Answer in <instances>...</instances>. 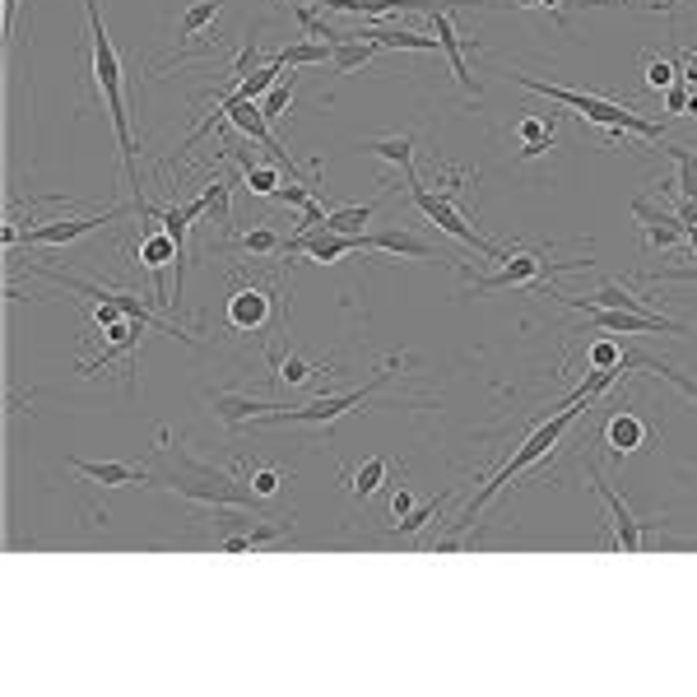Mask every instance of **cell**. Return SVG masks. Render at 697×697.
Returning a JSON list of instances; mask_svg holds the SVG:
<instances>
[{
    "label": "cell",
    "instance_id": "40",
    "mask_svg": "<svg viewBox=\"0 0 697 697\" xmlns=\"http://www.w3.org/2000/svg\"><path fill=\"white\" fill-rule=\"evenodd\" d=\"M438 508H442V498H428V502H424V508H418V512H409V516H400V526H395V530H400V535H414V530H424L428 521L438 516Z\"/></svg>",
    "mask_w": 697,
    "mask_h": 697
},
{
    "label": "cell",
    "instance_id": "35",
    "mask_svg": "<svg viewBox=\"0 0 697 697\" xmlns=\"http://www.w3.org/2000/svg\"><path fill=\"white\" fill-rule=\"evenodd\" d=\"M229 247H237V252H247V256H270V252H284V242H279L270 229H252L242 242H229Z\"/></svg>",
    "mask_w": 697,
    "mask_h": 697
},
{
    "label": "cell",
    "instance_id": "41",
    "mask_svg": "<svg viewBox=\"0 0 697 697\" xmlns=\"http://www.w3.org/2000/svg\"><path fill=\"white\" fill-rule=\"evenodd\" d=\"M647 279H651V284H660V279H665V284H670V279H678V284H697V266H670V270H651Z\"/></svg>",
    "mask_w": 697,
    "mask_h": 697
},
{
    "label": "cell",
    "instance_id": "42",
    "mask_svg": "<svg viewBox=\"0 0 697 697\" xmlns=\"http://www.w3.org/2000/svg\"><path fill=\"white\" fill-rule=\"evenodd\" d=\"M279 484H284V479H279L274 469H256V475H252V488H256V498H270V493H279Z\"/></svg>",
    "mask_w": 697,
    "mask_h": 697
},
{
    "label": "cell",
    "instance_id": "12",
    "mask_svg": "<svg viewBox=\"0 0 697 697\" xmlns=\"http://www.w3.org/2000/svg\"><path fill=\"white\" fill-rule=\"evenodd\" d=\"M284 252H303L311 260H321V266H330V260H340L348 252H363V237H348V233H335V229H298Z\"/></svg>",
    "mask_w": 697,
    "mask_h": 697
},
{
    "label": "cell",
    "instance_id": "37",
    "mask_svg": "<svg viewBox=\"0 0 697 697\" xmlns=\"http://www.w3.org/2000/svg\"><path fill=\"white\" fill-rule=\"evenodd\" d=\"M274 200H279V205H289V209H307L311 200H317V182H298V178H293L289 186H279V191H274Z\"/></svg>",
    "mask_w": 697,
    "mask_h": 697
},
{
    "label": "cell",
    "instance_id": "47",
    "mask_svg": "<svg viewBox=\"0 0 697 697\" xmlns=\"http://www.w3.org/2000/svg\"><path fill=\"white\" fill-rule=\"evenodd\" d=\"M14 14H20V0H5V38L14 33Z\"/></svg>",
    "mask_w": 697,
    "mask_h": 697
},
{
    "label": "cell",
    "instance_id": "38",
    "mask_svg": "<svg viewBox=\"0 0 697 697\" xmlns=\"http://www.w3.org/2000/svg\"><path fill=\"white\" fill-rule=\"evenodd\" d=\"M627 354H623V344H614V340H596L586 348V368H619Z\"/></svg>",
    "mask_w": 697,
    "mask_h": 697
},
{
    "label": "cell",
    "instance_id": "7",
    "mask_svg": "<svg viewBox=\"0 0 697 697\" xmlns=\"http://www.w3.org/2000/svg\"><path fill=\"white\" fill-rule=\"evenodd\" d=\"M409 200H414L418 215L438 223L447 237H456V242H465V247H475L479 256H488V260H508V256H512L508 247H498V242H488V237H479L475 229H469L465 215H461L456 205H451V196H438V191H428L424 182H414V186H409Z\"/></svg>",
    "mask_w": 697,
    "mask_h": 697
},
{
    "label": "cell",
    "instance_id": "45",
    "mask_svg": "<svg viewBox=\"0 0 697 697\" xmlns=\"http://www.w3.org/2000/svg\"><path fill=\"white\" fill-rule=\"evenodd\" d=\"M674 215L684 219V223H697V200H693V196H684V200H674Z\"/></svg>",
    "mask_w": 697,
    "mask_h": 697
},
{
    "label": "cell",
    "instance_id": "18",
    "mask_svg": "<svg viewBox=\"0 0 697 697\" xmlns=\"http://www.w3.org/2000/svg\"><path fill=\"white\" fill-rule=\"evenodd\" d=\"M65 465L75 469L80 479L102 484V488H117V484H149V479H154L145 465H121V461H80V456H70Z\"/></svg>",
    "mask_w": 697,
    "mask_h": 697
},
{
    "label": "cell",
    "instance_id": "6",
    "mask_svg": "<svg viewBox=\"0 0 697 697\" xmlns=\"http://www.w3.org/2000/svg\"><path fill=\"white\" fill-rule=\"evenodd\" d=\"M186 469L191 475H172L163 479L172 493H182V498H191V502H205V508H256V488L247 484V488H237L229 475H219V469H209V465H196V461H186Z\"/></svg>",
    "mask_w": 697,
    "mask_h": 697
},
{
    "label": "cell",
    "instance_id": "3",
    "mask_svg": "<svg viewBox=\"0 0 697 697\" xmlns=\"http://www.w3.org/2000/svg\"><path fill=\"white\" fill-rule=\"evenodd\" d=\"M590 405H563V409H558L553 418H545V424H539L535 432H530V438L526 442H521L516 451H512V456H508V465H502L498 469V475L493 479H488L484 488H479V493H475V502H469V508H465V516H461V526H475V516L488 508V502H493L498 493H502V488H508L516 475H521V469H530L535 461H545L549 456V451L558 447V438H563V432L572 428V424H577V418L586 414Z\"/></svg>",
    "mask_w": 697,
    "mask_h": 697
},
{
    "label": "cell",
    "instance_id": "33",
    "mask_svg": "<svg viewBox=\"0 0 697 697\" xmlns=\"http://www.w3.org/2000/svg\"><path fill=\"white\" fill-rule=\"evenodd\" d=\"M293 84H298V70H289V75L279 80L274 89L266 94V102H260V117H266V121H274V117H289V108H293Z\"/></svg>",
    "mask_w": 697,
    "mask_h": 697
},
{
    "label": "cell",
    "instance_id": "1",
    "mask_svg": "<svg viewBox=\"0 0 697 697\" xmlns=\"http://www.w3.org/2000/svg\"><path fill=\"white\" fill-rule=\"evenodd\" d=\"M84 14H89V38H94V80L102 98H108V112H112V131H117V149H121V172H126V191H131V205L139 219H149V200L139 191V168H135V131H131V108H126V75H121V57L108 38V24H102V10L98 0H84Z\"/></svg>",
    "mask_w": 697,
    "mask_h": 697
},
{
    "label": "cell",
    "instance_id": "26",
    "mask_svg": "<svg viewBox=\"0 0 697 697\" xmlns=\"http://www.w3.org/2000/svg\"><path fill=\"white\" fill-rule=\"evenodd\" d=\"M516 135H521V159H539L553 145V117H521Z\"/></svg>",
    "mask_w": 697,
    "mask_h": 697
},
{
    "label": "cell",
    "instance_id": "36",
    "mask_svg": "<svg viewBox=\"0 0 697 697\" xmlns=\"http://www.w3.org/2000/svg\"><path fill=\"white\" fill-rule=\"evenodd\" d=\"M670 154H674V163H678V191L697 200V154L684 149V145H674Z\"/></svg>",
    "mask_w": 697,
    "mask_h": 697
},
{
    "label": "cell",
    "instance_id": "32",
    "mask_svg": "<svg viewBox=\"0 0 697 697\" xmlns=\"http://www.w3.org/2000/svg\"><path fill=\"white\" fill-rule=\"evenodd\" d=\"M242 182H247L252 196L260 200H274V191L284 186L279 182V163H252V168H242Z\"/></svg>",
    "mask_w": 697,
    "mask_h": 697
},
{
    "label": "cell",
    "instance_id": "43",
    "mask_svg": "<svg viewBox=\"0 0 697 697\" xmlns=\"http://www.w3.org/2000/svg\"><path fill=\"white\" fill-rule=\"evenodd\" d=\"M688 98H693V94L684 89V84H670V89H665V108H670V112H688Z\"/></svg>",
    "mask_w": 697,
    "mask_h": 697
},
{
    "label": "cell",
    "instance_id": "4",
    "mask_svg": "<svg viewBox=\"0 0 697 697\" xmlns=\"http://www.w3.org/2000/svg\"><path fill=\"white\" fill-rule=\"evenodd\" d=\"M395 368H405V358H391L387 368H381L372 381H363V387H354V391H340V395H317L311 405H303V409H293V405H284L279 414H266V424H274V428H289V424H307V428H330L335 418H344L348 409H358V405H368V400L387 387V381L395 377Z\"/></svg>",
    "mask_w": 697,
    "mask_h": 697
},
{
    "label": "cell",
    "instance_id": "49",
    "mask_svg": "<svg viewBox=\"0 0 697 697\" xmlns=\"http://www.w3.org/2000/svg\"><path fill=\"white\" fill-rule=\"evenodd\" d=\"M512 5H521V10H530V5H553V0H512Z\"/></svg>",
    "mask_w": 697,
    "mask_h": 697
},
{
    "label": "cell",
    "instance_id": "21",
    "mask_svg": "<svg viewBox=\"0 0 697 697\" xmlns=\"http://www.w3.org/2000/svg\"><path fill=\"white\" fill-rule=\"evenodd\" d=\"M647 442H651V428L641 424L633 409H623V414H614L604 424V447L614 451V456H633V451H641Z\"/></svg>",
    "mask_w": 697,
    "mask_h": 697
},
{
    "label": "cell",
    "instance_id": "28",
    "mask_svg": "<svg viewBox=\"0 0 697 697\" xmlns=\"http://www.w3.org/2000/svg\"><path fill=\"white\" fill-rule=\"evenodd\" d=\"M219 10H223V0H191V5L182 10V20H178V42L200 38V33L219 20Z\"/></svg>",
    "mask_w": 697,
    "mask_h": 697
},
{
    "label": "cell",
    "instance_id": "27",
    "mask_svg": "<svg viewBox=\"0 0 697 697\" xmlns=\"http://www.w3.org/2000/svg\"><path fill=\"white\" fill-rule=\"evenodd\" d=\"M627 368H651L656 377H665V381H674L678 391H684L693 405H697V381L688 377V372H678L674 363H665V358H651V354H641V348H627Z\"/></svg>",
    "mask_w": 697,
    "mask_h": 697
},
{
    "label": "cell",
    "instance_id": "39",
    "mask_svg": "<svg viewBox=\"0 0 697 697\" xmlns=\"http://www.w3.org/2000/svg\"><path fill=\"white\" fill-rule=\"evenodd\" d=\"M678 75H674V61H665V57H647V89H670Z\"/></svg>",
    "mask_w": 697,
    "mask_h": 697
},
{
    "label": "cell",
    "instance_id": "17",
    "mask_svg": "<svg viewBox=\"0 0 697 697\" xmlns=\"http://www.w3.org/2000/svg\"><path fill=\"white\" fill-rule=\"evenodd\" d=\"M326 14H358L363 24L368 20H387V14H400V10H432V0H307Z\"/></svg>",
    "mask_w": 697,
    "mask_h": 697
},
{
    "label": "cell",
    "instance_id": "48",
    "mask_svg": "<svg viewBox=\"0 0 697 697\" xmlns=\"http://www.w3.org/2000/svg\"><path fill=\"white\" fill-rule=\"evenodd\" d=\"M391 512H395V516H409V493H395V502H391Z\"/></svg>",
    "mask_w": 697,
    "mask_h": 697
},
{
    "label": "cell",
    "instance_id": "34",
    "mask_svg": "<svg viewBox=\"0 0 697 697\" xmlns=\"http://www.w3.org/2000/svg\"><path fill=\"white\" fill-rule=\"evenodd\" d=\"M381 479H387V461L372 456V461H363L354 469V484H348V488H354V498H372L377 488H381Z\"/></svg>",
    "mask_w": 697,
    "mask_h": 697
},
{
    "label": "cell",
    "instance_id": "14",
    "mask_svg": "<svg viewBox=\"0 0 697 697\" xmlns=\"http://www.w3.org/2000/svg\"><path fill=\"white\" fill-rule=\"evenodd\" d=\"M633 215H637V223H641V233H647L651 247H678V242H688V223L665 205L633 200Z\"/></svg>",
    "mask_w": 697,
    "mask_h": 697
},
{
    "label": "cell",
    "instance_id": "5",
    "mask_svg": "<svg viewBox=\"0 0 697 697\" xmlns=\"http://www.w3.org/2000/svg\"><path fill=\"white\" fill-rule=\"evenodd\" d=\"M590 260H549L545 252H521L508 256L493 274H465L469 289H549L553 274L563 270H586Z\"/></svg>",
    "mask_w": 697,
    "mask_h": 697
},
{
    "label": "cell",
    "instance_id": "9",
    "mask_svg": "<svg viewBox=\"0 0 697 697\" xmlns=\"http://www.w3.org/2000/svg\"><path fill=\"white\" fill-rule=\"evenodd\" d=\"M590 330H604V335H684V326L670 321L665 311L647 317V311H614V307H596L586 311Z\"/></svg>",
    "mask_w": 697,
    "mask_h": 697
},
{
    "label": "cell",
    "instance_id": "31",
    "mask_svg": "<svg viewBox=\"0 0 697 697\" xmlns=\"http://www.w3.org/2000/svg\"><path fill=\"white\" fill-rule=\"evenodd\" d=\"M372 215H377V205H340V209H326V223H321V229L363 237V223H368Z\"/></svg>",
    "mask_w": 697,
    "mask_h": 697
},
{
    "label": "cell",
    "instance_id": "19",
    "mask_svg": "<svg viewBox=\"0 0 697 697\" xmlns=\"http://www.w3.org/2000/svg\"><path fill=\"white\" fill-rule=\"evenodd\" d=\"M209 405H215V414H219L229 428H237V424H252V418H266V414H279V409H284V405H274V400L233 395V391H209Z\"/></svg>",
    "mask_w": 697,
    "mask_h": 697
},
{
    "label": "cell",
    "instance_id": "10",
    "mask_svg": "<svg viewBox=\"0 0 697 697\" xmlns=\"http://www.w3.org/2000/svg\"><path fill=\"white\" fill-rule=\"evenodd\" d=\"M586 469H590V479H596V493H600V502L609 508V516H614V526H619V549L623 553H637L641 545H647V530H651V521H637L633 516V508L609 488V479L600 475V465L596 461H586Z\"/></svg>",
    "mask_w": 697,
    "mask_h": 697
},
{
    "label": "cell",
    "instance_id": "8",
    "mask_svg": "<svg viewBox=\"0 0 697 697\" xmlns=\"http://www.w3.org/2000/svg\"><path fill=\"white\" fill-rule=\"evenodd\" d=\"M126 209H135V205H112V209L80 215V219H47V223H38V229H28L24 242H28V247H70V242L89 237L94 229H108V223H117Z\"/></svg>",
    "mask_w": 697,
    "mask_h": 697
},
{
    "label": "cell",
    "instance_id": "2",
    "mask_svg": "<svg viewBox=\"0 0 697 697\" xmlns=\"http://www.w3.org/2000/svg\"><path fill=\"white\" fill-rule=\"evenodd\" d=\"M521 89H530V94H545L553 102H563V108L572 112H582L586 121H596V126H604L609 135H647V139H665V126L651 117H641L633 108H623V102H609L600 94H582V89H563V84H549V80H535V75H512Z\"/></svg>",
    "mask_w": 697,
    "mask_h": 697
},
{
    "label": "cell",
    "instance_id": "50",
    "mask_svg": "<svg viewBox=\"0 0 697 697\" xmlns=\"http://www.w3.org/2000/svg\"><path fill=\"white\" fill-rule=\"evenodd\" d=\"M688 247L697 252V223H688Z\"/></svg>",
    "mask_w": 697,
    "mask_h": 697
},
{
    "label": "cell",
    "instance_id": "30",
    "mask_svg": "<svg viewBox=\"0 0 697 697\" xmlns=\"http://www.w3.org/2000/svg\"><path fill=\"white\" fill-rule=\"evenodd\" d=\"M284 70H289V65H279V61L270 57V61H266V65H260V70H252V75H247V80H242V84H233V98H247V102H256L260 94H270V89H274V84H279V80H284Z\"/></svg>",
    "mask_w": 697,
    "mask_h": 697
},
{
    "label": "cell",
    "instance_id": "11",
    "mask_svg": "<svg viewBox=\"0 0 697 697\" xmlns=\"http://www.w3.org/2000/svg\"><path fill=\"white\" fill-rule=\"evenodd\" d=\"M149 321H139V317H126V321H117L108 330V344H102V354L89 358V363H80V377H98L108 363L117 358H126L131 363V372H139V330H145Z\"/></svg>",
    "mask_w": 697,
    "mask_h": 697
},
{
    "label": "cell",
    "instance_id": "16",
    "mask_svg": "<svg viewBox=\"0 0 697 697\" xmlns=\"http://www.w3.org/2000/svg\"><path fill=\"white\" fill-rule=\"evenodd\" d=\"M135 260H139V266H145L154 279H159V284H163V270L172 266V270H178V284H182V252H178V242H172L168 229H149L145 237H139Z\"/></svg>",
    "mask_w": 697,
    "mask_h": 697
},
{
    "label": "cell",
    "instance_id": "20",
    "mask_svg": "<svg viewBox=\"0 0 697 697\" xmlns=\"http://www.w3.org/2000/svg\"><path fill=\"white\" fill-rule=\"evenodd\" d=\"M363 252H395V256H418V260H447L432 256V247L409 229H381V233H363ZM451 266V260H447Z\"/></svg>",
    "mask_w": 697,
    "mask_h": 697
},
{
    "label": "cell",
    "instance_id": "44",
    "mask_svg": "<svg viewBox=\"0 0 697 697\" xmlns=\"http://www.w3.org/2000/svg\"><path fill=\"white\" fill-rule=\"evenodd\" d=\"M678 75L688 84H697V51H678Z\"/></svg>",
    "mask_w": 697,
    "mask_h": 697
},
{
    "label": "cell",
    "instance_id": "46",
    "mask_svg": "<svg viewBox=\"0 0 697 697\" xmlns=\"http://www.w3.org/2000/svg\"><path fill=\"white\" fill-rule=\"evenodd\" d=\"M0 242H5V247H14V242H24V233L14 229V223H5V229H0Z\"/></svg>",
    "mask_w": 697,
    "mask_h": 697
},
{
    "label": "cell",
    "instance_id": "15",
    "mask_svg": "<svg viewBox=\"0 0 697 697\" xmlns=\"http://www.w3.org/2000/svg\"><path fill=\"white\" fill-rule=\"evenodd\" d=\"M270 307H274V293L256 289V284H242V289H233V298H229V326L233 330L270 326Z\"/></svg>",
    "mask_w": 697,
    "mask_h": 697
},
{
    "label": "cell",
    "instance_id": "25",
    "mask_svg": "<svg viewBox=\"0 0 697 697\" xmlns=\"http://www.w3.org/2000/svg\"><path fill=\"white\" fill-rule=\"evenodd\" d=\"M377 51H381V42H368V38H354V33H340L335 38V70L340 75H354L358 65H372L377 61Z\"/></svg>",
    "mask_w": 697,
    "mask_h": 697
},
{
    "label": "cell",
    "instance_id": "22",
    "mask_svg": "<svg viewBox=\"0 0 697 697\" xmlns=\"http://www.w3.org/2000/svg\"><path fill=\"white\" fill-rule=\"evenodd\" d=\"M358 149L377 154V159H387L391 168H400L409 186L418 182V172H414V135H381V139H368V145H358Z\"/></svg>",
    "mask_w": 697,
    "mask_h": 697
},
{
    "label": "cell",
    "instance_id": "24",
    "mask_svg": "<svg viewBox=\"0 0 697 697\" xmlns=\"http://www.w3.org/2000/svg\"><path fill=\"white\" fill-rule=\"evenodd\" d=\"M200 200H205V219L219 223L223 242H233V182L229 178H209L205 191H200Z\"/></svg>",
    "mask_w": 697,
    "mask_h": 697
},
{
    "label": "cell",
    "instance_id": "29",
    "mask_svg": "<svg viewBox=\"0 0 697 697\" xmlns=\"http://www.w3.org/2000/svg\"><path fill=\"white\" fill-rule=\"evenodd\" d=\"M326 57H335V42H321V38H311V42H293V47H284V51H274V61H279V65H289V70L321 65Z\"/></svg>",
    "mask_w": 697,
    "mask_h": 697
},
{
    "label": "cell",
    "instance_id": "13",
    "mask_svg": "<svg viewBox=\"0 0 697 697\" xmlns=\"http://www.w3.org/2000/svg\"><path fill=\"white\" fill-rule=\"evenodd\" d=\"M451 0H438V5L428 10V20H432V33H438V47L447 51V61H451V75H456V84L469 94V98H479V80L469 75V65H465V51H461V33L456 24H451V14H447Z\"/></svg>",
    "mask_w": 697,
    "mask_h": 697
},
{
    "label": "cell",
    "instance_id": "23",
    "mask_svg": "<svg viewBox=\"0 0 697 697\" xmlns=\"http://www.w3.org/2000/svg\"><path fill=\"white\" fill-rule=\"evenodd\" d=\"M270 368L284 387H311L321 372H335V363H307L298 354H279V348H270Z\"/></svg>",
    "mask_w": 697,
    "mask_h": 697
}]
</instances>
